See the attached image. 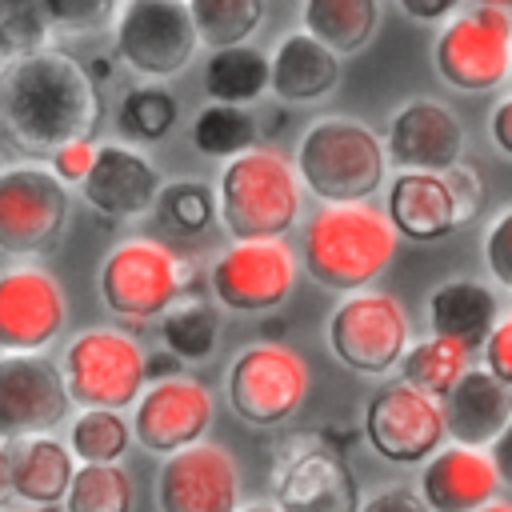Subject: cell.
<instances>
[{
	"label": "cell",
	"instance_id": "cell-1",
	"mask_svg": "<svg viewBox=\"0 0 512 512\" xmlns=\"http://www.w3.org/2000/svg\"><path fill=\"white\" fill-rule=\"evenodd\" d=\"M104 104L92 76L56 48L4 60L0 68V136L32 160L84 140L100 128Z\"/></svg>",
	"mask_w": 512,
	"mask_h": 512
},
{
	"label": "cell",
	"instance_id": "cell-2",
	"mask_svg": "<svg viewBox=\"0 0 512 512\" xmlns=\"http://www.w3.org/2000/svg\"><path fill=\"white\" fill-rule=\"evenodd\" d=\"M396 224L388 212L368 200L356 204H320L300 236L304 272L328 292H360L368 288L396 252Z\"/></svg>",
	"mask_w": 512,
	"mask_h": 512
},
{
	"label": "cell",
	"instance_id": "cell-3",
	"mask_svg": "<svg viewBox=\"0 0 512 512\" xmlns=\"http://www.w3.org/2000/svg\"><path fill=\"white\" fill-rule=\"evenodd\" d=\"M220 224L232 240H280L300 220L304 180L292 160L272 148H248L224 160L216 180Z\"/></svg>",
	"mask_w": 512,
	"mask_h": 512
},
{
	"label": "cell",
	"instance_id": "cell-4",
	"mask_svg": "<svg viewBox=\"0 0 512 512\" xmlns=\"http://www.w3.org/2000/svg\"><path fill=\"white\" fill-rule=\"evenodd\" d=\"M292 164L320 204H356L384 184L388 148L360 120L320 116L304 128Z\"/></svg>",
	"mask_w": 512,
	"mask_h": 512
},
{
	"label": "cell",
	"instance_id": "cell-5",
	"mask_svg": "<svg viewBox=\"0 0 512 512\" xmlns=\"http://www.w3.org/2000/svg\"><path fill=\"white\" fill-rule=\"evenodd\" d=\"M188 264L184 256H176L164 240L152 236H132L120 240L96 272V292L100 304L128 320V324H144V320H160L164 308L188 292Z\"/></svg>",
	"mask_w": 512,
	"mask_h": 512
},
{
	"label": "cell",
	"instance_id": "cell-6",
	"mask_svg": "<svg viewBox=\"0 0 512 512\" xmlns=\"http://www.w3.org/2000/svg\"><path fill=\"white\" fill-rule=\"evenodd\" d=\"M228 408L252 428L288 424L308 396V364L296 348L276 340L244 344L224 372Z\"/></svg>",
	"mask_w": 512,
	"mask_h": 512
},
{
	"label": "cell",
	"instance_id": "cell-7",
	"mask_svg": "<svg viewBox=\"0 0 512 512\" xmlns=\"http://www.w3.org/2000/svg\"><path fill=\"white\" fill-rule=\"evenodd\" d=\"M64 380L76 408H128L148 388V352L120 328H84L64 348Z\"/></svg>",
	"mask_w": 512,
	"mask_h": 512
},
{
	"label": "cell",
	"instance_id": "cell-8",
	"mask_svg": "<svg viewBox=\"0 0 512 512\" xmlns=\"http://www.w3.org/2000/svg\"><path fill=\"white\" fill-rule=\"evenodd\" d=\"M116 56L144 80H172L200 48L188 0H120L112 20Z\"/></svg>",
	"mask_w": 512,
	"mask_h": 512
},
{
	"label": "cell",
	"instance_id": "cell-9",
	"mask_svg": "<svg viewBox=\"0 0 512 512\" xmlns=\"http://www.w3.org/2000/svg\"><path fill=\"white\" fill-rule=\"evenodd\" d=\"M272 500L284 512H360L364 504L344 452L312 432H296L276 444Z\"/></svg>",
	"mask_w": 512,
	"mask_h": 512
},
{
	"label": "cell",
	"instance_id": "cell-10",
	"mask_svg": "<svg viewBox=\"0 0 512 512\" xmlns=\"http://www.w3.org/2000/svg\"><path fill=\"white\" fill-rule=\"evenodd\" d=\"M72 220L68 184L40 164L0 168V252L44 256L60 244Z\"/></svg>",
	"mask_w": 512,
	"mask_h": 512
},
{
	"label": "cell",
	"instance_id": "cell-11",
	"mask_svg": "<svg viewBox=\"0 0 512 512\" xmlns=\"http://www.w3.org/2000/svg\"><path fill=\"white\" fill-rule=\"evenodd\" d=\"M436 72L456 92H488L512 76V16L508 8L476 4L448 16L432 44Z\"/></svg>",
	"mask_w": 512,
	"mask_h": 512
},
{
	"label": "cell",
	"instance_id": "cell-12",
	"mask_svg": "<svg viewBox=\"0 0 512 512\" xmlns=\"http://www.w3.org/2000/svg\"><path fill=\"white\" fill-rule=\"evenodd\" d=\"M328 348L344 368L360 376H384L400 368L408 352V316L400 300L364 288L348 292L328 316Z\"/></svg>",
	"mask_w": 512,
	"mask_h": 512
},
{
	"label": "cell",
	"instance_id": "cell-13",
	"mask_svg": "<svg viewBox=\"0 0 512 512\" xmlns=\"http://www.w3.org/2000/svg\"><path fill=\"white\" fill-rule=\"evenodd\" d=\"M364 436L388 464H424L444 448L448 436L444 400L420 392L408 380H392L372 392L364 408Z\"/></svg>",
	"mask_w": 512,
	"mask_h": 512
},
{
	"label": "cell",
	"instance_id": "cell-14",
	"mask_svg": "<svg viewBox=\"0 0 512 512\" xmlns=\"http://www.w3.org/2000/svg\"><path fill=\"white\" fill-rule=\"evenodd\" d=\"M72 408L60 364L40 352H0V444L56 432Z\"/></svg>",
	"mask_w": 512,
	"mask_h": 512
},
{
	"label": "cell",
	"instance_id": "cell-15",
	"mask_svg": "<svg viewBox=\"0 0 512 512\" xmlns=\"http://www.w3.org/2000/svg\"><path fill=\"white\" fill-rule=\"evenodd\" d=\"M208 284L228 312H272L292 296L296 256L284 240H232L212 260Z\"/></svg>",
	"mask_w": 512,
	"mask_h": 512
},
{
	"label": "cell",
	"instance_id": "cell-16",
	"mask_svg": "<svg viewBox=\"0 0 512 512\" xmlns=\"http://www.w3.org/2000/svg\"><path fill=\"white\" fill-rule=\"evenodd\" d=\"M68 324V300L48 268L0 272V352H48Z\"/></svg>",
	"mask_w": 512,
	"mask_h": 512
},
{
	"label": "cell",
	"instance_id": "cell-17",
	"mask_svg": "<svg viewBox=\"0 0 512 512\" xmlns=\"http://www.w3.org/2000/svg\"><path fill=\"white\" fill-rule=\"evenodd\" d=\"M156 508L160 512H236L240 468L232 452L208 440L168 452L156 468Z\"/></svg>",
	"mask_w": 512,
	"mask_h": 512
},
{
	"label": "cell",
	"instance_id": "cell-18",
	"mask_svg": "<svg viewBox=\"0 0 512 512\" xmlns=\"http://www.w3.org/2000/svg\"><path fill=\"white\" fill-rule=\"evenodd\" d=\"M212 412L216 404H212L208 384L176 372L168 380H152L140 392V400L132 404V436L144 452L168 456V452H180L204 440Z\"/></svg>",
	"mask_w": 512,
	"mask_h": 512
},
{
	"label": "cell",
	"instance_id": "cell-19",
	"mask_svg": "<svg viewBox=\"0 0 512 512\" xmlns=\"http://www.w3.org/2000/svg\"><path fill=\"white\" fill-rule=\"evenodd\" d=\"M164 192V176L160 168L128 140H108L96 144V160L92 172L80 184V196L112 220H132V216H148L156 212V200Z\"/></svg>",
	"mask_w": 512,
	"mask_h": 512
},
{
	"label": "cell",
	"instance_id": "cell-20",
	"mask_svg": "<svg viewBox=\"0 0 512 512\" xmlns=\"http://www.w3.org/2000/svg\"><path fill=\"white\" fill-rule=\"evenodd\" d=\"M384 148H388V164L396 172L400 168L448 172L464 156V128L452 108L420 96V100H408L396 108V116L388 120V132H384Z\"/></svg>",
	"mask_w": 512,
	"mask_h": 512
},
{
	"label": "cell",
	"instance_id": "cell-21",
	"mask_svg": "<svg viewBox=\"0 0 512 512\" xmlns=\"http://www.w3.org/2000/svg\"><path fill=\"white\" fill-rule=\"evenodd\" d=\"M500 472L484 448L448 444L420 464V496L432 512H476L480 504L496 500Z\"/></svg>",
	"mask_w": 512,
	"mask_h": 512
},
{
	"label": "cell",
	"instance_id": "cell-22",
	"mask_svg": "<svg viewBox=\"0 0 512 512\" xmlns=\"http://www.w3.org/2000/svg\"><path fill=\"white\" fill-rule=\"evenodd\" d=\"M384 212L396 224V232L404 240H416V244L444 240L460 224V208H456V196H452V184L444 172L400 168L388 180Z\"/></svg>",
	"mask_w": 512,
	"mask_h": 512
},
{
	"label": "cell",
	"instance_id": "cell-23",
	"mask_svg": "<svg viewBox=\"0 0 512 512\" xmlns=\"http://www.w3.org/2000/svg\"><path fill=\"white\" fill-rule=\"evenodd\" d=\"M444 420L456 444L488 448L512 420V384H504L492 368H468L444 396Z\"/></svg>",
	"mask_w": 512,
	"mask_h": 512
},
{
	"label": "cell",
	"instance_id": "cell-24",
	"mask_svg": "<svg viewBox=\"0 0 512 512\" xmlns=\"http://www.w3.org/2000/svg\"><path fill=\"white\" fill-rule=\"evenodd\" d=\"M340 84V52L328 48L308 28L280 36L272 48V96L284 104L324 100Z\"/></svg>",
	"mask_w": 512,
	"mask_h": 512
},
{
	"label": "cell",
	"instance_id": "cell-25",
	"mask_svg": "<svg viewBox=\"0 0 512 512\" xmlns=\"http://www.w3.org/2000/svg\"><path fill=\"white\" fill-rule=\"evenodd\" d=\"M4 448H8V472H12V496L16 500H24L32 508L64 504L72 476H76V452L64 440L44 432V436L12 440Z\"/></svg>",
	"mask_w": 512,
	"mask_h": 512
},
{
	"label": "cell",
	"instance_id": "cell-26",
	"mask_svg": "<svg viewBox=\"0 0 512 512\" xmlns=\"http://www.w3.org/2000/svg\"><path fill=\"white\" fill-rule=\"evenodd\" d=\"M428 320L436 336H448L468 352H480L492 328L500 324V304H496V292L480 280H448L432 292Z\"/></svg>",
	"mask_w": 512,
	"mask_h": 512
},
{
	"label": "cell",
	"instance_id": "cell-27",
	"mask_svg": "<svg viewBox=\"0 0 512 512\" xmlns=\"http://www.w3.org/2000/svg\"><path fill=\"white\" fill-rule=\"evenodd\" d=\"M204 96L220 104H256L264 92H272V56H264L256 44H224L208 48L204 72H200Z\"/></svg>",
	"mask_w": 512,
	"mask_h": 512
},
{
	"label": "cell",
	"instance_id": "cell-28",
	"mask_svg": "<svg viewBox=\"0 0 512 512\" xmlns=\"http://www.w3.org/2000/svg\"><path fill=\"white\" fill-rule=\"evenodd\" d=\"M300 24L312 36H320L328 48L348 56V52H360L376 36L380 4L376 0H304Z\"/></svg>",
	"mask_w": 512,
	"mask_h": 512
},
{
	"label": "cell",
	"instance_id": "cell-29",
	"mask_svg": "<svg viewBox=\"0 0 512 512\" xmlns=\"http://www.w3.org/2000/svg\"><path fill=\"white\" fill-rule=\"evenodd\" d=\"M220 340V316L216 304L204 300L200 292H180L164 316H160V344L176 352L184 364H200L216 352Z\"/></svg>",
	"mask_w": 512,
	"mask_h": 512
},
{
	"label": "cell",
	"instance_id": "cell-30",
	"mask_svg": "<svg viewBox=\"0 0 512 512\" xmlns=\"http://www.w3.org/2000/svg\"><path fill=\"white\" fill-rule=\"evenodd\" d=\"M256 116L248 112V104H204L192 120V148L208 160H232L248 148H256Z\"/></svg>",
	"mask_w": 512,
	"mask_h": 512
},
{
	"label": "cell",
	"instance_id": "cell-31",
	"mask_svg": "<svg viewBox=\"0 0 512 512\" xmlns=\"http://www.w3.org/2000/svg\"><path fill=\"white\" fill-rule=\"evenodd\" d=\"M464 372H468V348H460L456 340L436 336V332L428 340L408 344V352L400 360V380L416 384L420 392H428L436 400H444Z\"/></svg>",
	"mask_w": 512,
	"mask_h": 512
},
{
	"label": "cell",
	"instance_id": "cell-32",
	"mask_svg": "<svg viewBox=\"0 0 512 512\" xmlns=\"http://www.w3.org/2000/svg\"><path fill=\"white\" fill-rule=\"evenodd\" d=\"M132 420L120 416V408H80L68 424V448L80 464H120L128 452Z\"/></svg>",
	"mask_w": 512,
	"mask_h": 512
},
{
	"label": "cell",
	"instance_id": "cell-33",
	"mask_svg": "<svg viewBox=\"0 0 512 512\" xmlns=\"http://www.w3.org/2000/svg\"><path fill=\"white\" fill-rule=\"evenodd\" d=\"M180 120V104L176 96L164 88V80H144L136 88L124 92L120 100V112H116V124L128 140L136 144H156L164 140Z\"/></svg>",
	"mask_w": 512,
	"mask_h": 512
},
{
	"label": "cell",
	"instance_id": "cell-34",
	"mask_svg": "<svg viewBox=\"0 0 512 512\" xmlns=\"http://www.w3.org/2000/svg\"><path fill=\"white\" fill-rule=\"evenodd\" d=\"M136 484L120 464H80L64 496V512H132Z\"/></svg>",
	"mask_w": 512,
	"mask_h": 512
},
{
	"label": "cell",
	"instance_id": "cell-35",
	"mask_svg": "<svg viewBox=\"0 0 512 512\" xmlns=\"http://www.w3.org/2000/svg\"><path fill=\"white\" fill-rule=\"evenodd\" d=\"M156 220L176 236H196L220 220L216 188L204 180H172L156 200Z\"/></svg>",
	"mask_w": 512,
	"mask_h": 512
},
{
	"label": "cell",
	"instance_id": "cell-36",
	"mask_svg": "<svg viewBox=\"0 0 512 512\" xmlns=\"http://www.w3.org/2000/svg\"><path fill=\"white\" fill-rule=\"evenodd\" d=\"M200 44L224 48V44H244L260 20H264V0H188Z\"/></svg>",
	"mask_w": 512,
	"mask_h": 512
},
{
	"label": "cell",
	"instance_id": "cell-37",
	"mask_svg": "<svg viewBox=\"0 0 512 512\" xmlns=\"http://www.w3.org/2000/svg\"><path fill=\"white\" fill-rule=\"evenodd\" d=\"M52 16L44 0H0V56L20 60L44 52L52 40Z\"/></svg>",
	"mask_w": 512,
	"mask_h": 512
},
{
	"label": "cell",
	"instance_id": "cell-38",
	"mask_svg": "<svg viewBox=\"0 0 512 512\" xmlns=\"http://www.w3.org/2000/svg\"><path fill=\"white\" fill-rule=\"evenodd\" d=\"M52 28L64 36H88L116 20L120 0H44Z\"/></svg>",
	"mask_w": 512,
	"mask_h": 512
},
{
	"label": "cell",
	"instance_id": "cell-39",
	"mask_svg": "<svg viewBox=\"0 0 512 512\" xmlns=\"http://www.w3.org/2000/svg\"><path fill=\"white\" fill-rule=\"evenodd\" d=\"M484 264L496 284L512 288V208L492 220V228L484 236Z\"/></svg>",
	"mask_w": 512,
	"mask_h": 512
},
{
	"label": "cell",
	"instance_id": "cell-40",
	"mask_svg": "<svg viewBox=\"0 0 512 512\" xmlns=\"http://www.w3.org/2000/svg\"><path fill=\"white\" fill-rule=\"evenodd\" d=\"M92 160H96V144H92V136H84V140H72V144H64V148H56L52 156H48V168L72 188H80L84 184V176L92 172Z\"/></svg>",
	"mask_w": 512,
	"mask_h": 512
},
{
	"label": "cell",
	"instance_id": "cell-41",
	"mask_svg": "<svg viewBox=\"0 0 512 512\" xmlns=\"http://www.w3.org/2000/svg\"><path fill=\"white\" fill-rule=\"evenodd\" d=\"M360 512H432V504L420 496V488H380V492H372L364 504H360Z\"/></svg>",
	"mask_w": 512,
	"mask_h": 512
},
{
	"label": "cell",
	"instance_id": "cell-42",
	"mask_svg": "<svg viewBox=\"0 0 512 512\" xmlns=\"http://www.w3.org/2000/svg\"><path fill=\"white\" fill-rule=\"evenodd\" d=\"M480 352H484V368H492L504 384H512V316L492 328V336Z\"/></svg>",
	"mask_w": 512,
	"mask_h": 512
},
{
	"label": "cell",
	"instance_id": "cell-43",
	"mask_svg": "<svg viewBox=\"0 0 512 512\" xmlns=\"http://www.w3.org/2000/svg\"><path fill=\"white\" fill-rule=\"evenodd\" d=\"M448 176V184H452V196H456V208H460V220H468L476 208H480V176L468 168V164H456V168H448L444 172Z\"/></svg>",
	"mask_w": 512,
	"mask_h": 512
},
{
	"label": "cell",
	"instance_id": "cell-44",
	"mask_svg": "<svg viewBox=\"0 0 512 512\" xmlns=\"http://www.w3.org/2000/svg\"><path fill=\"white\" fill-rule=\"evenodd\" d=\"M396 4H400V12L412 16V20H420V24H436V20L456 16V8H460L464 0H396Z\"/></svg>",
	"mask_w": 512,
	"mask_h": 512
},
{
	"label": "cell",
	"instance_id": "cell-45",
	"mask_svg": "<svg viewBox=\"0 0 512 512\" xmlns=\"http://www.w3.org/2000/svg\"><path fill=\"white\" fill-rule=\"evenodd\" d=\"M488 136H492V144L512 160V96L492 108V116H488Z\"/></svg>",
	"mask_w": 512,
	"mask_h": 512
},
{
	"label": "cell",
	"instance_id": "cell-46",
	"mask_svg": "<svg viewBox=\"0 0 512 512\" xmlns=\"http://www.w3.org/2000/svg\"><path fill=\"white\" fill-rule=\"evenodd\" d=\"M488 456H492V464H496V472H500V484L512 488V420H508V428L488 444Z\"/></svg>",
	"mask_w": 512,
	"mask_h": 512
},
{
	"label": "cell",
	"instance_id": "cell-47",
	"mask_svg": "<svg viewBox=\"0 0 512 512\" xmlns=\"http://www.w3.org/2000/svg\"><path fill=\"white\" fill-rule=\"evenodd\" d=\"M180 364H184V360H180L176 352H168V348H164V352H152V356H148V384H152V380H168V376H176Z\"/></svg>",
	"mask_w": 512,
	"mask_h": 512
},
{
	"label": "cell",
	"instance_id": "cell-48",
	"mask_svg": "<svg viewBox=\"0 0 512 512\" xmlns=\"http://www.w3.org/2000/svg\"><path fill=\"white\" fill-rule=\"evenodd\" d=\"M12 496V472H8V448L0 444V504Z\"/></svg>",
	"mask_w": 512,
	"mask_h": 512
},
{
	"label": "cell",
	"instance_id": "cell-49",
	"mask_svg": "<svg viewBox=\"0 0 512 512\" xmlns=\"http://www.w3.org/2000/svg\"><path fill=\"white\" fill-rule=\"evenodd\" d=\"M476 512H512V500H500V496H496V500H488V504H480Z\"/></svg>",
	"mask_w": 512,
	"mask_h": 512
},
{
	"label": "cell",
	"instance_id": "cell-50",
	"mask_svg": "<svg viewBox=\"0 0 512 512\" xmlns=\"http://www.w3.org/2000/svg\"><path fill=\"white\" fill-rule=\"evenodd\" d=\"M236 512H284V508H280V504L272 500V504H240Z\"/></svg>",
	"mask_w": 512,
	"mask_h": 512
},
{
	"label": "cell",
	"instance_id": "cell-51",
	"mask_svg": "<svg viewBox=\"0 0 512 512\" xmlns=\"http://www.w3.org/2000/svg\"><path fill=\"white\" fill-rule=\"evenodd\" d=\"M472 4H488V8H512V0H472Z\"/></svg>",
	"mask_w": 512,
	"mask_h": 512
},
{
	"label": "cell",
	"instance_id": "cell-52",
	"mask_svg": "<svg viewBox=\"0 0 512 512\" xmlns=\"http://www.w3.org/2000/svg\"><path fill=\"white\" fill-rule=\"evenodd\" d=\"M24 512H56V504H52V508H32V504H28Z\"/></svg>",
	"mask_w": 512,
	"mask_h": 512
}]
</instances>
